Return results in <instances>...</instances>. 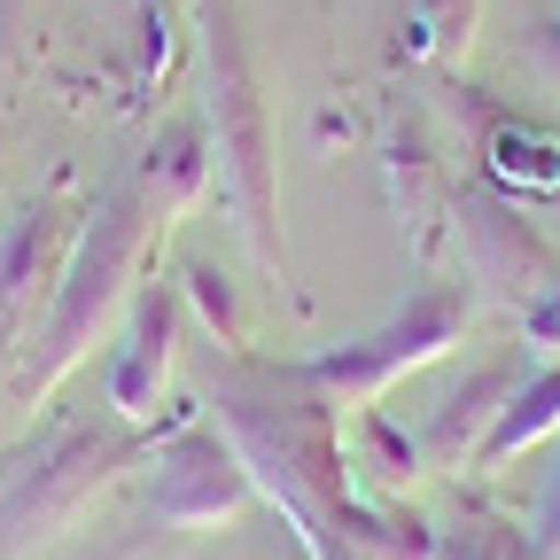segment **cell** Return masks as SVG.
Returning a JSON list of instances; mask_svg holds the SVG:
<instances>
[{
	"instance_id": "6da1fadb",
	"label": "cell",
	"mask_w": 560,
	"mask_h": 560,
	"mask_svg": "<svg viewBox=\"0 0 560 560\" xmlns=\"http://www.w3.org/2000/svg\"><path fill=\"white\" fill-rule=\"evenodd\" d=\"M164 219L156 202L140 195V179H117L102 202H94V226L70 257L62 289H55V312H47V335H39V366H32V389H55L70 366L86 359V342L109 327V312L132 296V272L149 265Z\"/></svg>"
},
{
	"instance_id": "7a4b0ae2",
	"label": "cell",
	"mask_w": 560,
	"mask_h": 560,
	"mask_svg": "<svg viewBox=\"0 0 560 560\" xmlns=\"http://www.w3.org/2000/svg\"><path fill=\"white\" fill-rule=\"evenodd\" d=\"M117 459H125V444H109V436H94V429L55 436L9 490H0V560H24V552H39L47 537H62L70 522H79V506L109 482Z\"/></svg>"
},
{
	"instance_id": "3957f363",
	"label": "cell",
	"mask_w": 560,
	"mask_h": 560,
	"mask_svg": "<svg viewBox=\"0 0 560 560\" xmlns=\"http://www.w3.org/2000/svg\"><path fill=\"white\" fill-rule=\"evenodd\" d=\"M210 117H219V156L242 195V226L265 249V109L249 94V70H242V47L226 39V24H210Z\"/></svg>"
},
{
	"instance_id": "277c9868",
	"label": "cell",
	"mask_w": 560,
	"mask_h": 560,
	"mask_svg": "<svg viewBox=\"0 0 560 560\" xmlns=\"http://www.w3.org/2000/svg\"><path fill=\"white\" fill-rule=\"evenodd\" d=\"M242 499H249L242 459H234L219 436H202V429L179 436V444L156 459L149 506H156V522H172V529H219V522L242 514Z\"/></svg>"
},
{
	"instance_id": "5b68a950",
	"label": "cell",
	"mask_w": 560,
	"mask_h": 560,
	"mask_svg": "<svg viewBox=\"0 0 560 560\" xmlns=\"http://www.w3.org/2000/svg\"><path fill=\"white\" fill-rule=\"evenodd\" d=\"M62 272H70V202L39 195L24 219L9 226V242H0V327L24 335L32 296L62 289Z\"/></svg>"
},
{
	"instance_id": "8992f818",
	"label": "cell",
	"mask_w": 560,
	"mask_h": 560,
	"mask_svg": "<svg viewBox=\"0 0 560 560\" xmlns=\"http://www.w3.org/2000/svg\"><path fill=\"white\" fill-rule=\"evenodd\" d=\"M452 327H459V304H452V296H420V304H412V319H405V327H389L374 350H342V359H319L312 374H319V382H335V389H350V397H374V389H389V374H397V366L436 359V350L452 342Z\"/></svg>"
},
{
	"instance_id": "52a82bcc",
	"label": "cell",
	"mask_w": 560,
	"mask_h": 560,
	"mask_svg": "<svg viewBox=\"0 0 560 560\" xmlns=\"http://www.w3.org/2000/svg\"><path fill=\"white\" fill-rule=\"evenodd\" d=\"M164 366H172V304L164 296H140L132 304V335L109 359V405L125 420H149L156 412V389H164Z\"/></svg>"
},
{
	"instance_id": "ba28073f",
	"label": "cell",
	"mask_w": 560,
	"mask_h": 560,
	"mask_svg": "<svg viewBox=\"0 0 560 560\" xmlns=\"http://www.w3.org/2000/svg\"><path fill=\"white\" fill-rule=\"evenodd\" d=\"M195 187H202V149H195V132H164L156 149H149V164H140V195H149L156 219L172 226L179 210L195 202Z\"/></svg>"
},
{
	"instance_id": "9c48e42d",
	"label": "cell",
	"mask_w": 560,
	"mask_h": 560,
	"mask_svg": "<svg viewBox=\"0 0 560 560\" xmlns=\"http://www.w3.org/2000/svg\"><path fill=\"white\" fill-rule=\"evenodd\" d=\"M545 420H560V374H545V382H537V389H529V397H522V405L506 412V429L490 436V459H506V452H522V444H529V436L545 429Z\"/></svg>"
},
{
	"instance_id": "30bf717a",
	"label": "cell",
	"mask_w": 560,
	"mask_h": 560,
	"mask_svg": "<svg viewBox=\"0 0 560 560\" xmlns=\"http://www.w3.org/2000/svg\"><path fill=\"white\" fill-rule=\"evenodd\" d=\"M195 304L210 312V327L226 319V342H242V319H234V296L219 289V272H195Z\"/></svg>"
}]
</instances>
